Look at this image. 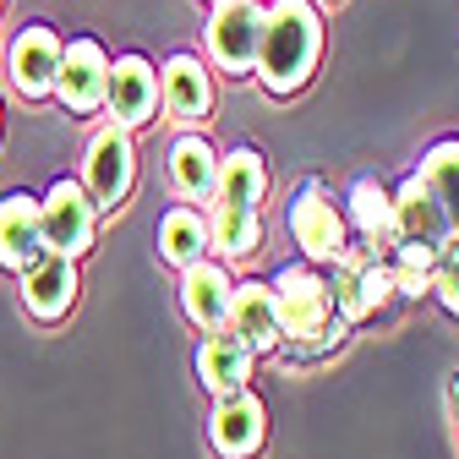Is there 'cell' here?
<instances>
[{
    "label": "cell",
    "mask_w": 459,
    "mask_h": 459,
    "mask_svg": "<svg viewBox=\"0 0 459 459\" xmlns=\"http://www.w3.org/2000/svg\"><path fill=\"white\" fill-rule=\"evenodd\" d=\"M323 61V12L317 0H273L263 6V39H257V66L268 99H296Z\"/></svg>",
    "instance_id": "cell-1"
},
{
    "label": "cell",
    "mask_w": 459,
    "mask_h": 459,
    "mask_svg": "<svg viewBox=\"0 0 459 459\" xmlns=\"http://www.w3.org/2000/svg\"><path fill=\"white\" fill-rule=\"evenodd\" d=\"M39 224H44V252H61L72 263H82L99 241V208H93L88 186L72 176L49 181V192L39 197Z\"/></svg>",
    "instance_id": "cell-2"
},
{
    "label": "cell",
    "mask_w": 459,
    "mask_h": 459,
    "mask_svg": "<svg viewBox=\"0 0 459 459\" xmlns=\"http://www.w3.org/2000/svg\"><path fill=\"white\" fill-rule=\"evenodd\" d=\"M290 236H296L301 257L317 263V268H328L344 247H351V224H344V208L333 203V192H328L317 176H307V181L290 192Z\"/></svg>",
    "instance_id": "cell-3"
},
{
    "label": "cell",
    "mask_w": 459,
    "mask_h": 459,
    "mask_svg": "<svg viewBox=\"0 0 459 459\" xmlns=\"http://www.w3.org/2000/svg\"><path fill=\"white\" fill-rule=\"evenodd\" d=\"M82 186H88V197H93L99 213H115V208L132 197V186H137V143H132L126 126H115V121H109V126L88 143Z\"/></svg>",
    "instance_id": "cell-4"
},
{
    "label": "cell",
    "mask_w": 459,
    "mask_h": 459,
    "mask_svg": "<svg viewBox=\"0 0 459 459\" xmlns=\"http://www.w3.org/2000/svg\"><path fill=\"white\" fill-rule=\"evenodd\" d=\"M273 301H279V323H284V339H307L317 328H328L339 312L328 301V273H317V263H284L273 279Z\"/></svg>",
    "instance_id": "cell-5"
},
{
    "label": "cell",
    "mask_w": 459,
    "mask_h": 459,
    "mask_svg": "<svg viewBox=\"0 0 459 459\" xmlns=\"http://www.w3.org/2000/svg\"><path fill=\"white\" fill-rule=\"evenodd\" d=\"M263 39V0H224L208 17V66L224 77H252Z\"/></svg>",
    "instance_id": "cell-6"
},
{
    "label": "cell",
    "mask_w": 459,
    "mask_h": 459,
    "mask_svg": "<svg viewBox=\"0 0 459 459\" xmlns=\"http://www.w3.org/2000/svg\"><path fill=\"white\" fill-rule=\"evenodd\" d=\"M109 88V49L93 33H77L61 44V72H55V99L66 115H99Z\"/></svg>",
    "instance_id": "cell-7"
},
{
    "label": "cell",
    "mask_w": 459,
    "mask_h": 459,
    "mask_svg": "<svg viewBox=\"0 0 459 459\" xmlns=\"http://www.w3.org/2000/svg\"><path fill=\"white\" fill-rule=\"evenodd\" d=\"M104 109H109V121L115 126H148L153 115H159V72L148 55H115L109 61V88H104Z\"/></svg>",
    "instance_id": "cell-8"
},
{
    "label": "cell",
    "mask_w": 459,
    "mask_h": 459,
    "mask_svg": "<svg viewBox=\"0 0 459 459\" xmlns=\"http://www.w3.org/2000/svg\"><path fill=\"white\" fill-rule=\"evenodd\" d=\"M208 443L219 459H257L268 443V405L252 388L224 394L213 405V421H208Z\"/></svg>",
    "instance_id": "cell-9"
},
{
    "label": "cell",
    "mask_w": 459,
    "mask_h": 459,
    "mask_svg": "<svg viewBox=\"0 0 459 459\" xmlns=\"http://www.w3.org/2000/svg\"><path fill=\"white\" fill-rule=\"evenodd\" d=\"M61 33L49 22H28L17 28V39L6 44V72H12V88L22 99H49L55 93V72H61Z\"/></svg>",
    "instance_id": "cell-10"
},
{
    "label": "cell",
    "mask_w": 459,
    "mask_h": 459,
    "mask_svg": "<svg viewBox=\"0 0 459 459\" xmlns=\"http://www.w3.org/2000/svg\"><path fill=\"white\" fill-rule=\"evenodd\" d=\"M17 279H22V307H28V317H39V323H61V317L77 307V290H82L77 263L61 257V252H39Z\"/></svg>",
    "instance_id": "cell-11"
},
{
    "label": "cell",
    "mask_w": 459,
    "mask_h": 459,
    "mask_svg": "<svg viewBox=\"0 0 459 459\" xmlns=\"http://www.w3.org/2000/svg\"><path fill=\"white\" fill-rule=\"evenodd\" d=\"M159 104L169 121H181V126H208V115H213V77L203 66V55H169L164 72H159Z\"/></svg>",
    "instance_id": "cell-12"
},
{
    "label": "cell",
    "mask_w": 459,
    "mask_h": 459,
    "mask_svg": "<svg viewBox=\"0 0 459 459\" xmlns=\"http://www.w3.org/2000/svg\"><path fill=\"white\" fill-rule=\"evenodd\" d=\"M197 383L213 394V399H224V394H236V388H252V372H257V351L241 339V333H230V328H213V333H203V344H197Z\"/></svg>",
    "instance_id": "cell-13"
},
{
    "label": "cell",
    "mask_w": 459,
    "mask_h": 459,
    "mask_svg": "<svg viewBox=\"0 0 459 459\" xmlns=\"http://www.w3.org/2000/svg\"><path fill=\"white\" fill-rule=\"evenodd\" d=\"M230 296H236V279H230L224 263L203 257V263L181 268V317L197 333H213V328L230 323Z\"/></svg>",
    "instance_id": "cell-14"
},
{
    "label": "cell",
    "mask_w": 459,
    "mask_h": 459,
    "mask_svg": "<svg viewBox=\"0 0 459 459\" xmlns=\"http://www.w3.org/2000/svg\"><path fill=\"white\" fill-rule=\"evenodd\" d=\"M394 219H399V241H416V247H432V252H443L454 241L448 213L432 197V186L421 181V169H411V176L394 186Z\"/></svg>",
    "instance_id": "cell-15"
},
{
    "label": "cell",
    "mask_w": 459,
    "mask_h": 459,
    "mask_svg": "<svg viewBox=\"0 0 459 459\" xmlns=\"http://www.w3.org/2000/svg\"><path fill=\"white\" fill-rule=\"evenodd\" d=\"M230 333H241L257 356L279 351V339H284V323H279V301H273V284L268 279H247L236 284V296H230Z\"/></svg>",
    "instance_id": "cell-16"
},
{
    "label": "cell",
    "mask_w": 459,
    "mask_h": 459,
    "mask_svg": "<svg viewBox=\"0 0 459 459\" xmlns=\"http://www.w3.org/2000/svg\"><path fill=\"white\" fill-rule=\"evenodd\" d=\"M344 224L356 230V241L372 247L377 257L399 241V219H394V192L377 181V176H361L344 197Z\"/></svg>",
    "instance_id": "cell-17"
},
{
    "label": "cell",
    "mask_w": 459,
    "mask_h": 459,
    "mask_svg": "<svg viewBox=\"0 0 459 459\" xmlns=\"http://www.w3.org/2000/svg\"><path fill=\"white\" fill-rule=\"evenodd\" d=\"M39 252H44L39 197L33 192H6V197H0V268L22 273Z\"/></svg>",
    "instance_id": "cell-18"
},
{
    "label": "cell",
    "mask_w": 459,
    "mask_h": 459,
    "mask_svg": "<svg viewBox=\"0 0 459 459\" xmlns=\"http://www.w3.org/2000/svg\"><path fill=\"white\" fill-rule=\"evenodd\" d=\"M268 186H273V176H268V159H263L252 143L230 148V153H219L213 203H230V208H263V203H268Z\"/></svg>",
    "instance_id": "cell-19"
},
{
    "label": "cell",
    "mask_w": 459,
    "mask_h": 459,
    "mask_svg": "<svg viewBox=\"0 0 459 459\" xmlns=\"http://www.w3.org/2000/svg\"><path fill=\"white\" fill-rule=\"evenodd\" d=\"M213 181H219V148L203 132H186L169 143V186L186 203H213Z\"/></svg>",
    "instance_id": "cell-20"
},
{
    "label": "cell",
    "mask_w": 459,
    "mask_h": 459,
    "mask_svg": "<svg viewBox=\"0 0 459 459\" xmlns=\"http://www.w3.org/2000/svg\"><path fill=\"white\" fill-rule=\"evenodd\" d=\"M208 252L247 263L263 252V208H230V203H208Z\"/></svg>",
    "instance_id": "cell-21"
},
{
    "label": "cell",
    "mask_w": 459,
    "mask_h": 459,
    "mask_svg": "<svg viewBox=\"0 0 459 459\" xmlns=\"http://www.w3.org/2000/svg\"><path fill=\"white\" fill-rule=\"evenodd\" d=\"M159 257L169 268H192L208 257V213L192 208V203H176V208H164L159 219Z\"/></svg>",
    "instance_id": "cell-22"
},
{
    "label": "cell",
    "mask_w": 459,
    "mask_h": 459,
    "mask_svg": "<svg viewBox=\"0 0 459 459\" xmlns=\"http://www.w3.org/2000/svg\"><path fill=\"white\" fill-rule=\"evenodd\" d=\"M421 181L432 186V197L443 203L448 213V230H454V241H459V137H443L421 153Z\"/></svg>",
    "instance_id": "cell-23"
},
{
    "label": "cell",
    "mask_w": 459,
    "mask_h": 459,
    "mask_svg": "<svg viewBox=\"0 0 459 459\" xmlns=\"http://www.w3.org/2000/svg\"><path fill=\"white\" fill-rule=\"evenodd\" d=\"M383 263H388V273H394V296H399V301H421V296H432V263H437L432 247L394 241V247L383 252Z\"/></svg>",
    "instance_id": "cell-24"
},
{
    "label": "cell",
    "mask_w": 459,
    "mask_h": 459,
    "mask_svg": "<svg viewBox=\"0 0 459 459\" xmlns=\"http://www.w3.org/2000/svg\"><path fill=\"white\" fill-rule=\"evenodd\" d=\"M344 339H351V323L333 317L328 328H317V333H307V339H279V356H284V361H323V356L339 351Z\"/></svg>",
    "instance_id": "cell-25"
},
{
    "label": "cell",
    "mask_w": 459,
    "mask_h": 459,
    "mask_svg": "<svg viewBox=\"0 0 459 459\" xmlns=\"http://www.w3.org/2000/svg\"><path fill=\"white\" fill-rule=\"evenodd\" d=\"M432 296L448 317H459V241H448L432 263Z\"/></svg>",
    "instance_id": "cell-26"
},
{
    "label": "cell",
    "mask_w": 459,
    "mask_h": 459,
    "mask_svg": "<svg viewBox=\"0 0 459 459\" xmlns=\"http://www.w3.org/2000/svg\"><path fill=\"white\" fill-rule=\"evenodd\" d=\"M448 416H454V437H459V372L448 377Z\"/></svg>",
    "instance_id": "cell-27"
},
{
    "label": "cell",
    "mask_w": 459,
    "mask_h": 459,
    "mask_svg": "<svg viewBox=\"0 0 459 459\" xmlns=\"http://www.w3.org/2000/svg\"><path fill=\"white\" fill-rule=\"evenodd\" d=\"M0 132H6V109H0Z\"/></svg>",
    "instance_id": "cell-28"
},
{
    "label": "cell",
    "mask_w": 459,
    "mask_h": 459,
    "mask_svg": "<svg viewBox=\"0 0 459 459\" xmlns=\"http://www.w3.org/2000/svg\"><path fill=\"white\" fill-rule=\"evenodd\" d=\"M317 6H339V0H317Z\"/></svg>",
    "instance_id": "cell-29"
},
{
    "label": "cell",
    "mask_w": 459,
    "mask_h": 459,
    "mask_svg": "<svg viewBox=\"0 0 459 459\" xmlns=\"http://www.w3.org/2000/svg\"><path fill=\"white\" fill-rule=\"evenodd\" d=\"M208 6H224V0H208Z\"/></svg>",
    "instance_id": "cell-30"
},
{
    "label": "cell",
    "mask_w": 459,
    "mask_h": 459,
    "mask_svg": "<svg viewBox=\"0 0 459 459\" xmlns=\"http://www.w3.org/2000/svg\"><path fill=\"white\" fill-rule=\"evenodd\" d=\"M0 12H6V0H0Z\"/></svg>",
    "instance_id": "cell-31"
}]
</instances>
